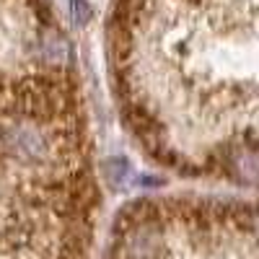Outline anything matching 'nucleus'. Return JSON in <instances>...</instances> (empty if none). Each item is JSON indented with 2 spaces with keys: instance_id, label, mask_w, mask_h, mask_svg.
Wrapping results in <instances>:
<instances>
[{
  "instance_id": "1",
  "label": "nucleus",
  "mask_w": 259,
  "mask_h": 259,
  "mask_svg": "<svg viewBox=\"0 0 259 259\" xmlns=\"http://www.w3.org/2000/svg\"><path fill=\"white\" fill-rule=\"evenodd\" d=\"M259 0H114L106 62L143 153L194 179L254 182Z\"/></svg>"
},
{
  "instance_id": "2",
  "label": "nucleus",
  "mask_w": 259,
  "mask_h": 259,
  "mask_svg": "<svg viewBox=\"0 0 259 259\" xmlns=\"http://www.w3.org/2000/svg\"><path fill=\"white\" fill-rule=\"evenodd\" d=\"M99 202L70 39L47 0H0V259H91Z\"/></svg>"
}]
</instances>
